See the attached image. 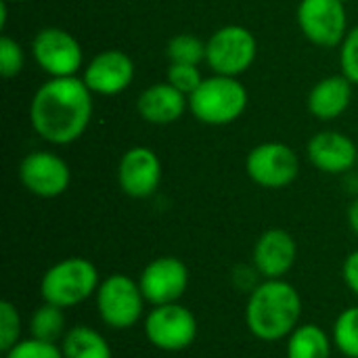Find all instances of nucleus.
<instances>
[{"label": "nucleus", "mask_w": 358, "mask_h": 358, "mask_svg": "<svg viewBox=\"0 0 358 358\" xmlns=\"http://www.w3.org/2000/svg\"><path fill=\"white\" fill-rule=\"evenodd\" d=\"M29 329V338L42 340V342H52V344H61V340L67 334V317H65V308L42 302L29 317L27 323Z\"/></svg>", "instance_id": "nucleus-21"}, {"label": "nucleus", "mask_w": 358, "mask_h": 358, "mask_svg": "<svg viewBox=\"0 0 358 358\" xmlns=\"http://www.w3.org/2000/svg\"><path fill=\"white\" fill-rule=\"evenodd\" d=\"M340 63H342V73L352 84H358V25L346 34V38L342 42Z\"/></svg>", "instance_id": "nucleus-28"}, {"label": "nucleus", "mask_w": 358, "mask_h": 358, "mask_svg": "<svg viewBox=\"0 0 358 358\" xmlns=\"http://www.w3.org/2000/svg\"><path fill=\"white\" fill-rule=\"evenodd\" d=\"M187 107H189V96L176 90L170 82H159L145 88L136 101L138 115L145 122L157 126H166L180 120Z\"/></svg>", "instance_id": "nucleus-17"}, {"label": "nucleus", "mask_w": 358, "mask_h": 358, "mask_svg": "<svg viewBox=\"0 0 358 358\" xmlns=\"http://www.w3.org/2000/svg\"><path fill=\"white\" fill-rule=\"evenodd\" d=\"M245 172L262 189H285L298 178L300 159L285 143H262L248 153Z\"/></svg>", "instance_id": "nucleus-8"}, {"label": "nucleus", "mask_w": 358, "mask_h": 358, "mask_svg": "<svg viewBox=\"0 0 358 358\" xmlns=\"http://www.w3.org/2000/svg\"><path fill=\"white\" fill-rule=\"evenodd\" d=\"M256 52L258 42L243 25H224L206 42V61L218 76H241L252 67Z\"/></svg>", "instance_id": "nucleus-7"}, {"label": "nucleus", "mask_w": 358, "mask_h": 358, "mask_svg": "<svg viewBox=\"0 0 358 358\" xmlns=\"http://www.w3.org/2000/svg\"><path fill=\"white\" fill-rule=\"evenodd\" d=\"M352 101V82L342 76H327L308 94V111L323 122L340 117Z\"/></svg>", "instance_id": "nucleus-18"}, {"label": "nucleus", "mask_w": 358, "mask_h": 358, "mask_svg": "<svg viewBox=\"0 0 358 358\" xmlns=\"http://www.w3.org/2000/svg\"><path fill=\"white\" fill-rule=\"evenodd\" d=\"M23 63H25V55H23L21 44L8 36H2L0 38V73H2V78L8 80V78L19 76L23 69Z\"/></svg>", "instance_id": "nucleus-27"}, {"label": "nucleus", "mask_w": 358, "mask_h": 358, "mask_svg": "<svg viewBox=\"0 0 358 358\" xmlns=\"http://www.w3.org/2000/svg\"><path fill=\"white\" fill-rule=\"evenodd\" d=\"M285 352L287 358H331L334 340L323 327L315 323H300L287 338Z\"/></svg>", "instance_id": "nucleus-20"}, {"label": "nucleus", "mask_w": 358, "mask_h": 358, "mask_svg": "<svg viewBox=\"0 0 358 358\" xmlns=\"http://www.w3.org/2000/svg\"><path fill=\"white\" fill-rule=\"evenodd\" d=\"M168 82L176 90H180L182 94L191 96L199 88V84L203 82V78H201V71H199L197 65L170 63V67H168Z\"/></svg>", "instance_id": "nucleus-26"}, {"label": "nucleus", "mask_w": 358, "mask_h": 358, "mask_svg": "<svg viewBox=\"0 0 358 358\" xmlns=\"http://www.w3.org/2000/svg\"><path fill=\"white\" fill-rule=\"evenodd\" d=\"M298 25L317 46H338L346 38V2L344 0H302L298 6Z\"/></svg>", "instance_id": "nucleus-10"}, {"label": "nucleus", "mask_w": 358, "mask_h": 358, "mask_svg": "<svg viewBox=\"0 0 358 358\" xmlns=\"http://www.w3.org/2000/svg\"><path fill=\"white\" fill-rule=\"evenodd\" d=\"M65 358H113L107 338L90 325H73L61 340Z\"/></svg>", "instance_id": "nucleus-19"}, {"label": "nucleus", "mask_w": 358, "mask_h": 358, "mask_svg": "<svg viewBox=\"0 0 358 358\" xmlns=\"http://www.w3.org/2000/svg\"><path fill=\"white\" fill-rule=\"evenodd\" d=\"M357 166H358V164H357Z\"/></svg>", "instance_id": "nucleus-33"}, {"label": "nucleus", "mask_w": 358, "mask_h": 358, "mask_svg": "<svg viewBox=\"0 0 358 358\" xmlns=\"http://www.w3.org/2000/svg\"><path fill=\"white\" fill-rule=\"evenodd\" d=\"M94 304L105 327L126 331L143 319L147 300L141 292L138 279L134 281L124 273H113L101 281Z\"/></svg>", "instance_id": "nucleus-5"}, {"label": "nucleus", "mask_w": 358, "mask_h": 358, "mask_svg": "<svg viewBox=\"0 0 358 358\" xmlns=\"http://www.w3.org/2000/svg\"><path fill=\"white\" fill-rule=\"evenodd\" d=\"M331 340L344 357L358 358V306H348L338 315Z\"/></svg>", "instance_id": "nucleus-22"}, {"label": "nucleus", "mask_w": 358, "mask_h": 358, "mask_svg": "<svg viewBox=\"0 0 358 358\" xmlns=\"http://www.w3.org/2000/svg\"><path fill=\"white\" fill-rule=\"evenodd\" d=\"M166 55H168L170 63L199 65L206 59V42H201L193 34H178L168 42Z\"/></svg>", "instance_id": "nucleus-23"}, {"label": "nucleus", "mask_w": 358, "mask_h": 358, "mask_svg": "<svg viewBox=\"0 0 358 358\" xmlns=\"http://www.w3.org/2000/svg\"><path fill=\"white\" fill-rule=\"evenodd\" d=\"M31 52L42 71L50 78H71L82 67L80 42L61 27H44L31 40Z\"/></svg>", "instance_id": "nucleus-9"}, {"label": "nucleus", "mask_w": 358, "mask_h": 358, "mask_svg": "<svg viewBox=\"0 0 358 358\" xmlns=\"http://www.w3.org/2000/svg\"><path fill=\"white\" fill-rule=\"evenodd\" d=\"M84 80L50 78L44 82L29 105V122L36 134L52 145L78 141L92 117V96Z\"/></svg>", "instance_id": "nucleus-1"}, {"label": "nucleus", "mask_w": 358, "mask_h": 358, "mask_svg": "<svg viewBox=\"0 0 358 358\" xmlns=\"http://www.w3.org/2000/svg\"><path fill=\"white\" fill-rule=\"evenodd\" d=\"M6 2H29V0H6Z\"/></svg>", "instance_id": "nucleus-31"}, {"label": "nucleus", "mask_w": 358, "mask_h": 358, "mask_svg": "<svg viewBox=\"0 0 358 358\" xmlns=\"http://www.w3.org/2000/svg\"><path fill=\"white\" fill-rule=\"evenodd\" d=\"M2 358H65L61 344L42 342L36 338H25L17 342L10 350L2 352Z\"/></svg>", "instance_id": "nucleus-25"}, {"label": "nucleus", "mask_w": 358, "mask_h": 358, "mask_svg": "<svg viewBox=\"0 0 358 358\" xmlns=\"http://www.w3.org/2000/svg\"><path fill=\"white\" fill-rule=\"evenodd\" d=\"M21 331H23V323H21L19 308L8 300L0 302V350L6 352L17 342H21L23 340Z\"/></svg>", "instance_id": "nucleus-24"}, {"label": "nucleus", "mask_w": 358, "mask_h": 358, "mask_svg": "<svg viewBox=\"0 0 358 358\" xmlns=\"http://www.w3.org/2000/svg\"><path fill=\"white\" fill-rule=\"evenodd\" d=\"M189 268L176 256H159L151 260L138 275L141 292L151 306L180 302L189 287Z\"/></svg>", "instance_id": "nucleus-11"}, {"label": "nucleus", "mask_w": 358, "mask_h": 358, "mask_svg": "<svg viewBox=\"0 0 358 358\" xmlns=\"http://www.w3.org/2000/svg\"><path fill=\"white\" fill-rule=\"evenodd\" d=\"M302 321V296L285 279H264L245 302V327L260 342L287 340Z\"/></svg>", "instance_id": "nucleus-2"}, {"label": "nucleus", "mask_w": 358, "mask_h": 358, "mask_svg": "<svg viewBox=\"0 0 358 358\" xmlns=\"http://www.w3.org/2000/svg\"><path fill=\"white\" fill-rule=\"evenodd\" d=\"M252 258L262 279H283L298 258L296 239L283 229H268L258 237Z\"/></svg>", "instance_id": "nucleus-15"}, {"label": "nucleus", "mask_w": 358, "mask_h": 358, "mask_svg": "<svg viewBox=\"0 0 358 358\" xmlns=\"http://www.w3.org/2000/svg\"><path fill=\"white\" fill-rule=\"evenodd\" d=\"M248 107L245 86L231 76L203 78L199 88L189 96L191 113L210 126H227L241 117Z\"/></svg>", "instance_id": "nucleus-4"}, {"label": "nucleus", "mask_w": 358, "mask_h": 358, "mask_svg": "<svg viewBox=\"0 0 358 358\" xmlns=\"http://www.w3.org/2000/svg\"><path fill=\"white\" fill-rule=\"evenodd\" d=\"M101 281L103 279L99 275V268L88 258L71 256L55 262L50 268L44 271L40 279V296L42 302L67 310L94 298Z\"/></svg>", "instance_id": "nucleus-3"}, {"label": "nucleus", "mask_w": 358, "mask_h": 358, "mask_svg": "<svg viewBox=\"0 0 358 358\" xmlns=\"http://www.w3.org/2000/svg\"><path fill=\"white\" fill-rule=\"evenodd\" d=\"M344 2H346V0H344Z\"/></svg>", "instance_id": "nucleus-32"}, {"label": "nucleus", "mask_w": 358, "mask_h": 358, "mask_svg": "<svg viewBox=\"0 0 358 358\" xmlns=\"http://www.w3.org/2000/svg\"><path fill=\"white\" fill-rule=\"evenodd\" d=\"M147 342L162 352H185L193 346L199 334L197 317L180 302L151 306L143 321Z\"/></svg>", "instance_id": "nucleus-6"}, {"label": "nucleus", "mask_w": 358, "mask_h": 358, "mask_svg": "<svg viewBox=\"0 0 358 358\" xmlns=\"http://www.w3.org/2000/svg\"><path fill=\"white\" fill-rule=\"evenodd\" d=\"M21 185L36 197L52 199L67 191L71 182L69 166L63 157L50 151H31L19 166Z\"/></svg>", "instance_id": "nucleus-12"}, {"label": "nucleus", "mask_w": 358, "mask_h": 358, "mask_svg": "<svg viewBox=\"0 0 358 358\" xmlns=\"http://www.w3.org/2000/svg\"><path fill=\"white\" fill-rule=\"evenodd\" d=\"M120 189L132 199L151 197L162 182V162L149 147L128 149L117 166Z\"/></svg>", "instance_id": "nucleus-13"}, {"label": "nucleus", "mask_w": 358, "mask_h": 358, "mask_svg": "<svg viewBox=\"0 0 358 358\" xmlns=\"http://www.w3.org/2000/svg\"><path fill=\"white\" fill-rule=\"evenodd\" d=\"M348 224H350L352 233L358 237V197L352 199V203L348 206Z\"/></svg>", "instance_id": "nucleus-30"}, {"label": "nucleus", "mask_w": 358, "mask_h": 358, "mask_svg": "<svg viewBox=\"0 0 358 358\" xmlns=\"http://www.w3.org/2000/svg\"><path fill=\"white\" fill-rule=\"evenodd\" d=\"M310 164L325 174H346L358 164V147L342 132L325 130L308 141Z\"/></svg>", "instance_id": "nucleus-16"}, {"label": "nucleus", "mask_w": 358, "mask_h": 358, "mask_svg": "<svg viewBox=\"0 0 358 358\" xmlns=\"http://www.w3.org/2000/svg\"><path fill=\"white\" fill-rule=\"evenodd\" d=\"M342 279H344L346 287L358 298V250L346 256V260L342 264Z\"/></svg>", "instance_id": "nucleus-29"}, {"label": "nucleus", "mask_w": 358, "mask_h": 358, "mask_svg": "<svg viewBox=\"0 0 358 358\" xmlns=\"http://www.w3.org/2000/svg\"><path fill=\"white\" fill-rule=\"evenodd\" d=\"M82 80L90 88V92L103 96L120 94L134 80V61L124 50H103L86 65Z\"/></svg>", "instance_id": "nucleus-14"}]
</instances>
